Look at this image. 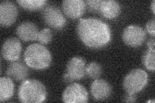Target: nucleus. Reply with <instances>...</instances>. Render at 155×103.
<instances>
[{
    "label": "nucleus",
    "mask_w": 155,
    "mask_h": 103,
    "mask_svg": "<svg viewBox=\"0 0 155 103\" xmlns=\"http://www.w3.org/2000/svg\"><path fill=\"white\" fill-rule=\"evenodd\" d=\"M76 32L80 40L90 48L105 47L111 40L109 25L97 18L80 19L77 24Z\"/></svg>",
    "instance_id": "nucleus-1"
},
{
    "label": "nucleus",
    "mask_w": 155,
    "mask_h": 103,
    "mask_svg": "<svg viewBox=\"0 0 155 103\" xmlns=\"http://www.w3.org/2000/svg\"><path fill=\"white\" fill-rule=\"evenodd\" d=\"M26 65L33 69H46L51 65L52 56L48 49L40 43H33L24 52Z\"/></svg>",
    "instance_id": "nucleus-2"
},
{
    "label": "nucleus",
    "mask_w": 155,
    "mask_h": 103,
    "mask_svg": "<svg viewBox=\"0 0 155 103\" xmlns=\"http://www.w3.org/2000/svg\"><path fill=\"white\" fill-rule=\"evenodd\" d=\"M18 95L21 102H42L46 99L47 90L45 85L40 81L25 79L19 86Z\"/></svg>",
    "instance_id": "nucleus-3"
},
{
    "label": "nucleus",
    "mask_w": 155,
    "mask_h": 103,
    "mask_svg": "<svg viewBox=\"0 0 155 103\" xmlns=\"http://www.w3.org/2000/svg\"><path fill=\"white\" fill-rule=\"evenodd\" d=\"M147 82V72L141 68H134L124 77L123 88L127 94H136L143 89Z\"/></svg>",
    "instance_id": "nucleus-4"
},
{
    "label": "nucleus",
    "mask_w": 155,
    "mask_h": 103,
    "mask_svg": "<svg viewBox=\"0 0 155 103\" xmlns=\"http://www.w3.org/2000/svg\"><path fill=\"white\" fill-rule=\"evenodd\" d=\"M85 61L79 56L72 57L66 66L64 79L66 82L83 79L85 75Z\"/></svg>",
    "instance_id": "nucleus-5"
},
{
    "label": "nucleus",
    "mask_w": 155,
    "mask_h": 103,
    "mask_svg": "<svg viewBox=\"0 0 155 103\" xmlns=\"http://www.w3.org/2000/svg\"><path fill=\"white\" fill-rule=\"evenodd\" d=\"M122 37L126 45L137 48L141 46L145 41L146 32L142 27L137 24H130L124 28Z\"/></svg>",
    "instance_id": "nucleus-6"
},
{
    "label": "nucleus",
    "mask_w": 155,
    "mask_h": 103,
    "mask_svg": "<svg viewBox=\"0 0 155 103\" xmlns=\"http://www.w3.org/2000/svg\"><path fill=\"white\" fill-rule=\"evenodd\" d=\"M62 99L65 103H85L89 101V94L84 86L74 82L65 88Z\"/></svg>",
    "instance_id": "nucleus-7"
},
{
    "label": "nucleus",
    "mask_w": 155,
    "mask_h": 103,
    "mask_svg": "<svg viewBox=\"0 0 155 103\" xmlns=\"http://www.w3.org/2000/svg\"><path fill=\"white\" fill-rule=\"evenodd\" d=\"M42 16L48 26L56 30L64 28L67 24L66 18L64 14L59 8L54 5L46 7L43 9Z\"/></svg>",
    "instance_id": "nucleus-8"
},
{
    "label": "nucleus",
    "mask_w": 155,
    "mask_h": 103,
    "mask_svg": "<svg viewBox=\"0 0 155 103\" xmlns=\"http://www.w3.org/2000/svg\"><path fill=\"white\" fill-rule=\"evenodd\" d=\"M22 50L21 41L16 37H9L4 41L2 47V55L8 61H17Z\"/></svg>",
    "instance_id": "nucleus-9"
},
{
    "label": "nucleus",
    "mask_w": 155,
    "mask_h": 103,
    "mask_svg": "<svg viewBox=\"0 0 155 103\" xmlns=\"http://www.w3.org/2000/svg\"><path fill=\"white\" fill-rule=\"evenodd\" d=\"M18 10L16 5L10 1H3L0 5V24L2 27H10L16 21Z\"/></svg>",
    "instance_id": "nucleus-10"
},
{
    "label": "nucleus",
    "mask_w": 155,
    "mask_h": 103,
    "mask_svg": "<svg viewBox=\"0 0 155 103\" xmlns=\"http://www.w3.org/2000/svg\"><path fill=\"white\" fill-rule=\"evenodd\" d=\"M62 9L65 16L75 19L84 15L87 5L83 0H65L62 3Z\"/></svg>",
    "instance_id": "nucleus-11"
},
{
    "label": "nucleus",
    "mask_w": 155,
    "mask_h": 103,
    "mask_svg": "<svg viewBox=\"0 0 155 103\" xmlns=\"http://www.w3.org/2000/svg\"><path fill=\"white\" fill-rule=\"evenodd\" d=\"M91 94L96 100L104 101L112 94V88L105 80L96 79L91 86Z\"/></svg>",
    "instance_id": "nucleus-12"
},
{
    "label": "nucleus",
    "mask_w": 155,
    "mask_h": 103,
    "mask_svg": "<svg viewBox=\"0 0 155 103\" xmlns=\"http://www.w3.org/2000/svg\"><path fill=\"white\" fill-rule=\"evenodd\" d=\"M38 33L39 31L36 24L31 21H23L16 28L18 36L23 41L36 40Z\"/></svg>",
    "instance_id": "nucleus-13"
},
{
    "label": "nucleus",
    "mask_w": 155,
    "mask_h": 103,
    "mask_svg": "<svg viewBox=\"0 0 155 103\" xmlns=\"http://www.w3.org/2000/svg\"><path fill=\"white\" fill-rule=\"evenodd\" d=\"M6 74L8 77H12L16 81H23L28 77V69L21 61H11L8 66Z\"/></svg>",
    "instance_id": "nucleus-14"
},
{
    "label": "nucleus",
    "mask_w": 155,
    "mask_h": 103,
    "mask_svg": "<svg viewBox=\"0 0 155 103\" xmlns=\"http://www.w3.org/2000/svg\"><path fill=\"white\" fill-rule=\"evenodd\" d=\"M121 12L120 4L114 0H101L99 11L103 17L113 19L117 17Z\"/></svg>",
    "instance_id": "nucleus-15"
},
{
    "label": "nucleus",
    "mask_w": 155,
    "mask_h": 103,
    "mask_svg": "<svg viewBox=\"0 0 155 103\" xmlns=\"http://www.w3.org/2000/svg\"><path fill=\"white\" fill-rule=\"evenodd\" d=\"M14 93L12 80L8 77L0 78V101L3 102L11 99Z\"/></svg>",
    "instance_id": "nucleus-16"
},
{
    "label": "nucleus",
    "mask_w": 155,
    "mask_h": 103,
    "mask_svg": "<svg viewBox=\"0 0 155 103\" xmlns=\"http://www.w3.org/2000/svg\"><path fill=\"white\" fill-rule=\"evenodd\" d=\"M18 3L24 9L35 11L45 7L47 3L45 0H18Z\"/></svg>",
    "instance_id": "nucleus-17"
},
{
    "label": "nucleus",
    "mask_w": 155,
    "mask_h": 103,
    "mask_svg": "<svg viewBox=\"0 0 155 103\" xmlns=\"http://www.w3.org/2000/svg\"><path fill=\"white\" fill-rule=\"evenodd\" d=\"M155 49L148 48L144 52L142 56V61L143 65L149 71L154 72L155 69Z\"/></svg>",
    "instance_id": "nucleus-18"
},
{
    "label": "nucleus",
    "mask_w": 155,
    "mask_h": 103,
    "mask_svg": "<svg viewBox=\"0 0 155 103\" xmlns=\"http://www.w3.org/2000/svg\"><path fill=\"white\" fill-rule=\"evenodd\" d=\"M102 68L100 64L96 62H91L85 68V73L91 79H96L101 76Z\"/></svg>",
    "instance_id": "nucleus-19"
},
{
    "label": "nucleus",
    "mask_w": 155,
    "mask_h": 103,
    "mask_svg": "<svg viewBox=\"0 0 155 103\" xmlns=\"http://www.w3.org/2000/svg\"><path fill=\"white\" fill-rule=\"evenodd\" d=\"M52 38V33L50 28H45L39 31L37 40L43 45L49 43Z\"/></svg>",
    "instance_id": "nucleus-20"
},
{
    "label": "nucleus",
    "mask_w": 155,
    "mask_h": 103,
    "mask_svg": "<svg viewBox=\"0 0 155 103\" xmlns=\"http://www.w3.org/2000/svg\"><path fill=\"white\" fill-rule=\"evenodd\" d=\"M87 7L93 12H98L101 0H87L85 2Z\"/></svg>",
    "instance_id": "nucleus-21"
},
{
    "label": "nucleus",
    "mask_w": 155,
    "mask_h": 103,
    "mask_svg": "<svg viewBox=\"0 0 155 103\" xmlns=\"http://www.w3.org/2000/svg\"><path fill=\"white\" fill-rule=\"evenodd\" d=\"M145 28H146V31L153 36V37H154L155 34V19L153 18L152 19H150L149 21L146 24L145 26Z\"/></svg>",
    "instance_id": "nucleus-22"
},
{
    "label": "nucleus",
    "mask_w": 155,
    "mask_h": 103,
    "mask_svg": "<svg viewBox=\"0 0 155 103\" xmlns=\"http://www.w3.org/2000/svg\"><path fill=\"white\" fill-rule=\"evenodd\" d=\"M122 101L127 102H134L137 101V96L135 94H129L127 93L123 97Z\"/></svg>",
    "instance_id": "nucleus-23"
},
{
    "label": "nucleus",
    "mask_w": 155,
    "mask_h": 103,
    "mask_svg": "<svg viewBox=\"0 0 155 103\" xmlns=\"http://www.w3.org/2000/svg\"><path fill=\"white\" fill-rule=\"evenodd\" d=\"M147 45L148 47V48L154 49L155 44H154V37H153L151 39H150V40H149V41L147 43Z\"/></svg>",
    "instance_id": "nucleus-24"
},
{
    "label": "nucleus",
    "mask_w": 155,
    "mask_h": 103,
    "mask_svg": "<svg viewBox=\"0 0 155 103\" xmlns=\"http://www.w3.org/2000/svg\"><path fill=\"white\" fill-rule=\"evenodd\" d=\"M151 9L153 14H155V1L153 0L151 3Z\"/></svg>",
    "instance_id": "nucleus-25"
},
{
    "label": "nucleus",
    "mask_w": 155,
    "mask_h": 103,
    "mask_svg": "<svg viewBox=\"0 0 155 103\" xmlns=\"http://www.w3.org/2000/svg\"><path fill=\"white\" fill-rule=\"evenodd\" d=\"M147 102H153V103H154V100H152V101L149 100V101H147Z\"/></svg>",
    "instance_id": "nucleus-26"
}]
</instances>
